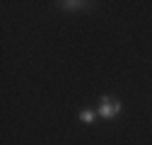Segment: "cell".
<instances>
[{
	"instance_id": "2",
	"label": "cell",
	"mask_w": 152,
	"mask_h": 145,
	"mask_svg": "<svg viewBox=\"0 0 152 145\" xmlns=\"http://www.w3.org/2000/svg\"><path fill=\"white\" fill-rule=\"evenodd\" d=\"M63 10H82V7H94V3H82V0H63L58 3Z\"/></svg>"
},
{
	"instance_id": "1",
	"label": "cell",
	"mask_w": 152,
	"mask_h": 145,
	"mask_svg": "<svg viewBox=\"0 0 152 145\" xmlns=\"http://www.w3.org/2000/svg\"><path fill=\"white\" fill-rule=\"evenodd\" d=\"M121 109H123V104H121L118 97H109V94H102V97H99V109H97V114H99L104 121L116 119V116L121 114Z\"/></svg>"
},
{
	"instance_id": "3",
	"label": "cell",
	"mask_w": 152,
	"mask_h": 145,
	"mask_svg": "<svg viewBox=\"0 0 152 145\" xmlns=\"http://www.w3.org/2000/svg\"><path fill=\"white\" fill-rule=\"evenodd\" d=\"M97 116H99V114L94 111V109H82V111H80V121H82L85 126L94 123V119H97Z\"/></svg>"
}]
</instances>
